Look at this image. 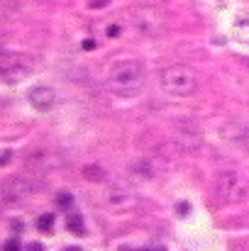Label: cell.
<instances>
[{"label": "cell", "instance_id": "obj_17", "mask_svg": "<svg viewBox=\"0 0 249 251\" xmlns=\"http://www.w3.org/2000/svg\"><path fill=\"white\" fill-rule=\"evenodd\" d=\"M56 202H59L61 207H71V202H74V198H71L69 193H61V195L56 198Z\"/></svg>", "mask_w": 249, "mask_h": 251}, {"label": "cell", "instance_id": "obj_10", "mask_svg": "<svg viewBox=\"0 0 249 251\" xmlns=\"http://www.w3.org/2000/svg\"><path fill=\"white\" fill-rule=\"evenodd\" d=\"M56 156L54 154H49L47 149H34L29 156H27V166L34 168V171H42V168H49L52 166V161H54Z\"/></svg>", "mask_w": 249, "mask_h": 251}, {"label": "cell", "instance_id": "obj_3", "mask_svg": "<svg viewBox=\"0 0 249 251\" xmlns=\"http://www.w3.org/2000/svg\"><path fill=\"white\" fill-rule=\"evenodd\" d=\"M215 190H218V195L225 202H232V205L249 200V180L240 171H235V168H227V171L218 173Z\"/></svg>", "mask_w": 249, "mask_h": 251}, {"label": "cell", "instance_id": "obj_14", "mask_svg": "<svg viewBox=\"0 0 249 251\" xmlns=\"http://www.w3.org/2000/svg\"><path fill=\"white\" fill-rule=\"evenodd\" d=\"M66 227H69L74 234H83V217L76 215V212H71V215L66 217Z\"/></svg>", "mask_w": 249, "mask_h": 251}, {"label": "cell", "instance_id": "obj_5", "mask_svg": "<svg viewBox=\"0 0 249 251\" xmlns=\"http://www.w3.org/2000/svg\"><path fill=\"white\" fill-rule=\"evenodd\" d=\"M32 71V64L27 56L22 54H12V51H5L2 59H0V74L7 83H15V81H22L27 78Z\"/></svg>", "mask_w": 249, "mask_h": 251}, {"label": "cell", "instance_id": "obj_19", "mask_svg": "<svg viewBox=\"0 0 249 251\" xmlns=\"http://www.w3.org/2000/svg\"><path fill=\"white\" fill-rule=\"evenodd\" d=\"M5 251H20V242L17 239H7L5 242Z\"/></svg>", "mask_w": 249, "mask_h": 251}, {"label": "cell", "instance_id": "obj_2", "mask_svg": "<svg viewBox=\"0 0 249 251\" xmlns=\"http://www.w3.org/2000/svg\"><path fill=\"white\" fill-rule=\"evenodd\" d=\"M130 22L144 37H162L166 34V27H168L164 10L157 5H137L130 12Z\"/></svg>", "mask_w": 249, "mask_h": 251}, {"label": "cell", "instance_id": "obj_1", "mask_svg": "<svg viewBox=\"0 0 249 251\" xmlns=\"http://www.w3.org/2000/svg\"><path fill=\"white\" fill-rule=\"evenodd\" d=\"M108 85L117 95H137L144 85V66L137 59H120L108 71Z\"/></svg>", "mask_w": 249, "mask_h": 251}, {"label": "cell", "instance_id": "obj_21", "mask_svg": "<svg viewBox=\"0 0 249 251\" xmlns=\"http://www.w3.org/2000/svg\"><path fill=\"white\" fill-rule=\"evenodd\" d=\"M25 251H44V249H42L39 244H27V249Z\"/></svg>", "mask_w": 249, "mask_h": 251}, {"label": "cell", "instance_id": "obj_18", "mask_svg": "<svg viewBox=\"0 0 249 251\" xmlns=\"http://www.w3.org/2000/svg\"><path fill=\"white\" fill-rule=\"evenodd\" d=\"M110 0H88V7L90 10H100V7H105Z\"/></svg>", "mask_w": 249, "mask_h": 251}, {"label": "cell", "instance_id": "obj_13", "mask_svg": "<svg viewBox=\"0 0 249 251\" xmlns=\"http://www.w3.org/2000/svg\"><path fill=\"white\" fill-rule=\"evenodd\" d=\"M132 173L137 178H154L157 176V168L152 166L149 161H137V164H132Z\"/></svg>", "mask_w": 249, "mask_h": 251}, {"label": "cell", "instance_id": "obj_11", "mask_svg": "<svg viewBox=\"0 0 249 251\" xmlns=\"http://www.w3.org/2000/svg\"><path fill=\"white\" fill-rule=\"evenodd\" d=\"M22 198H25V183H22V180H10V183L2 188V200H5V202L15 205V202H20Z\"/></svg>", "mask_w": 249, "mask_h": 251}, {"label": "cell", "instance_id": "obj_9", "mask_svg": "<svg viewBox=\"0 0 249 251\" xmlns=\"http://www.w3.org/2000/svg\"><path fill=\"white\" fill-rule=\"evenodd\" d=\"M27 98H29V105H32L34 110H49V107L56 102V93H54L49 85H34Z\"/></svg>", "mask_w": 249, "mask_h": 251}, {"label": "cell", "instance_id": "obj_23", "mask_svg": "<svg viewBox=\"0 0 249 251\" xmlns=\"http://www.w3.org/2000/svg\"><path fill=\"white\" fill-rule=\"evenodd\" d=\"M64 251H81L79 247H69V249H64Z\"/></svg>", "mask_w": 249, "mask_h": 251}, {"label": "cell", "instance_id": "obj_20", "mask_svg": "<svg viewBox=\"0 0 249 251\" xmlns=\"http://www.w3.org/2000/svg\"><path fill=\"white\" fill-rule=\"evenodd\" d=\"M120 34V25H110L108 27V37H117Z\"/></svg>", "mask_w": 249, "mask_h": 251}, {"label": "cell", "instance_id": "obj_15", "mask_svg": "<svg viewBox=\"0 0 249 251\" xmlns=\"http://www.w3.org/2000/svg\"><path fill=\"white\" fill-rule=\"evenodd\" d=\"M83 176H85L88 180L98 183V180H103V178H105V171H103L100 166H85L83 168Z\"/></svg>", "mask_w": 249, "mask_h": 251}, {"label": "cell", "instance_id": "obj_22", "mask_svg": "<svg viewBox=\"0 0 249 251\" xmlns=\"http://www.w3.org/2000/svg\"><path fill=\"white\" fill-rule=\"evenodd\" d=\"M178 212H181V215H188V205L181 202V205H178Z\"/></svg>", "mask_w": 249, "mask_h": 251}, {"label": "cell", "instance_id": "obj_12", "mask_svg": "<svg viewBox=\"0 0 249 251\" xmlns=\"http://www.w3.org/2000/svg\"><path fill=\"white\" fill-rule=\"evenodd\" d=\"M232 34H235L237 42L249 44V15L247 12H242V15L235 17V22H232Z\"/></svg>", "mask_w": 249, "mask_h": 251}, {"label": "cell", "instance_id": "obj_8", "mask_svg": "<svg viewBox=\"0 0 249 251\" xmlns=\"http://www.w3.org/2000/svg\"><path fill=\"white\" fill-rule=\"evenodd\" d=\"M222 137L235 147H249V127L245 122H237V120L227 122L222 127Z\"/></svg>", "mask_w": 249, "mask_h": 251}, {"label": "cell", "instance_id": "obj_16", "mask_svg": "<svg viewBox=\"0 0 249 251\" xmlns=\"http://www.w3.org/2000/svg\"><path fill=\"white\" fill-rule=\"evenodd\" d=\"M52 225H54V215H39V217H37V227H39V229L52 232Z\"/></svg>", "mask_w": 249, "mask_h": 251}, {"label": "cell", "instance_id": "obj_4", "mask_svg": "<svg viewBox=\"0 0 249 251\" xmlns=\"http://www.w3.org/2000/svg\"><path fill=\"white\" fill-rule=\"evenodd\" d=\"M162 85H164L166 93H171V95H191L198 88V76H195V71L191 66L176 64V66L164 69Z\"/></svg>", "mask_w": 249, "mask_h": 251}, {"label": "cell", "instance_id": "obj_6", "mask_svg": "<svg viewBox=\"0 0 249 251\" xmlns=\"http://www.w3.org/2000/svg\"><path fill=\"white\" fill-rule=\"evenodd\" d=\"M108 205L115 210V212H125V210H132L137 205V193L127 185V183H115L108 188Z\"/></svg>", "mask_w": 249, "mask_h": 251}, {"label": "cell", "instance_id": "obj_7", "mask_svg": "<svg viewBox=\"0 0 249 251\" xmlns=\"http://www.w3.org/2000/svg\"><path fill=\"white\" fill-rule=\"evenodd\" d=\"M176 144L186 151L200 147V129L195 122H176Z\"/></svg>", "mask_w": 249, "mask_h": 251}]
</instances>
